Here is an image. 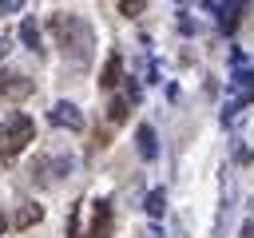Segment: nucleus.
I'll return each mask as SVG.
<instances>
[{
    "mask_svg": "<svg viewBox=\"0 0 254 238\" xmlns=\"http://www.w3.org/2000/svg\"><path fill=\"white\" fill-rule=\"evenodd\" d=\"M48 28H52L56 44L64 48V56H71L75 63H83V60L91 56V48H95V36H91V28H87L79 16H67V12H60V16H52V20H48Z\"/></svg>",
    "mask_w": 254,
    "mask_h": 238,
    "instance_id": "nucleus-1",
    "label": "nucleus"
},
{
    "mask_svg": "<svg viewBox=\"0 0 254 238\" xmlns=\"http://www.w3.org/2000/svg\"><path fill=\"white\" fill-rule=\"evenodd\" d=\"M32 135H36V123H32L28 115L12 111V115L4 119V127H0V159H12V155H20V151L32 143Z\"/></svg>",
    "mask_w": 254,
    "mask_h": 238,
    "instance_id": "nucleus-2",
    "label": "nucleus"
},
{
    "mask_svg": "<svg viewBox=\"0 0 254 238\" xmlns=\"http://www.w3.org/2000/svg\"><path fill=\"white\" fill-rule=\"evenodd\" d=\"M32 79L28 75H20V71H0V95L4 99H12V103H20V99H28L32 95Z\"/></svg>",
    "mask_w": 254,
    "mask_h": 238,
    "instance_id": "nucleus-3",
    "label": "nucleus"
},
{
    "mask_svg": "<svg viewBox=\"0 0 254 238\" xmlns=\"http://www.w3.org/2000/svg\"><path fill=\"white\" fill-rule=\"evenodd\" d=\"M48 119H52L56 127H67V131H83V111H79L75 103H67V99H60V103L48 111Z\"/></svg>",
    "mask_w": 254,
    "mask_h": 238,
    "instance_id": "nucleus-4",
    "label": "nucleus"
},
{
    "mask_svg": "<svg viewBox=\"0 0 254 238\" xmlns=\"http://www.w3.org/2000/svg\"><path fill=\"white\" fill-rule=\"evenodd\" d=\"M87 238H111V202L99 198L95 202V214H91V234Z\"/></svg>",
    "mask_w": 254,
    "mask_h": 238,
    "instance_id": "nucleus-5",
    "label": "nucleus"
},
{
    "mask_svg": "<svg viewBox=\"0 0 254 238\" xmlns=\"http://www.w3.org/2000/svg\"><path fill=\"white\" fill-rule=\"evenodd\" d=\"M119 75H123V60L111 52V56H107V63H103V71H99V87H115V83H119Z\"/></svg>",
    "mask_w": 254,
    "mask_h": 238,
    "instance_id": "nucleus-6",
    "label": "nucleus"
},
{
    "mask_svg": "<svg viewBox=\"0 0 254 238\" xmlns=\"http://www.w3.org/2000/svg\"><path fill=\"white\" fill-rule=\"evenodd\" d=\"M135 143H139V155H143V159H155V155H159V143H155V131H151L147 123H143V127L135 131Z\"/></svg>",
    "mask_w": 254,
    "mask_h": 238,
    "instance_id": "nucleus-7",
    "label": "nucleus"
},
{
    "mask_svg": "<svg viewBox=\"0 0 254 238\" xmlns=\"http://www.w3.org/2000/svg\"><path fill=\"white\" fill-rule=\"evenodd\" d=\"M40 218H44V210H40L36 202H24V206L16 210V230H28V226H36Z\"/></svg>",
    "mask_w": 254,
    "mask_h": 238,
    "instance_id": "nucleus-8",
    "label": "nucleus"
},
{
    "mask_svg": "<svg viewBox=\"0 0 254 238\" xmlns=\"http://www.w3.org/2000/svg\"><path fill=\"white\" fill-rule=\"evenodd\" d=\"M20 40H24L32 52H44V48H40V28H36V20H32V16H24V20H20Z\"/></svg>",
    "mask_w": 254,
    "mask_h": 238,
    "instance_id": "nucleus-9",
    "label": "nucleus"
},
{
    "mask_svg": "<svg viewBox=\"0 0 254 238\" xmlns=\"http://www.w3.org/2000/svg\"><path fill=\"white\" fill-rule=\"evenodd\" d=\"M143 206H147V214H151V218H159V214L167 210V194H163V190H151Z\"/></svg>",
    "mask_w": 254,
    "mask_h": 238,
    "instance_id": "nucleus-10",
    "label": "nucleus"
},
{
    "mask_svg": "<svg viewBox=\"0 0 254 238\" xmlns=\"http://www.w3.org/2000/svg\"><path fill=\"white\" fill-rule=\"evenodd\" d=\"M107 119H111V123H123V119H127V99H111Z\"/></svg>",
    "mask_w": 254,
    "mask_h": 238,
    "instance_id": "nucleus-11",
    "label": "nucleus"
},
{
    "mask_svg": "<svg viewBox=\"0 0 254 238\" xmlns=\"http://www.w3.org/2000/svg\"><path fill=\"white\" fill-rule=\"evenodd\" d=\"M234 24H238V4L222 8V28H226V32H234Z\"/></svg>",
    "mask_w": 254,
    "mask_h": 238,
    "instance_id": "nucleus-12",
    "label": "nucleus"
},
{
    "mask_svg": "<svg viewBox=\"0 0 254 238\" xmlns=\"http://www.w3.org/2000/svg\"><path fill=\"white\" fill-rule=\"evenodd\" d=\"M119 12L123 16H139L143 12V0H119Z\"/></svg>",
    "mask_w": 254,
    "mask_h": 238,
    "instance_id": "nucleus-13",
    "label": "nucleus"
},
{
    "mask_svg": "<svg viewBox=\"0 0 254 238\" xmlns=\"http://www.w3.org/2000/svg\"><path fill=\"white\" fill-rule=\"evenodd\" d=\"M67 238H79V210H71L67 218Z\"/></svg>",
    "mask_w": 254,
    "mask_h": 238,
    "instance_id": "nucleus-14",
    "label": "nucleus"
},
{
    "mask_svg": "<svg viewBox=\"0 0 254 238\" xmlns=\"http://www.w3.org/2000/svg\"><path fill=\"white\" fill-rule=\"evenodd\" d=\"M20 4H24V0H0V16H4V12H8V16L20 12Z\"/></svg>",
    "mask_w": 254,
    "mask_h": 238,
    "instance_id": "nucleus-15",
    "label": "nucleus"
},
{
    "mask_svg": "<svg viewBox=\"0 0 254 238\" xmlns=\"http://www.w3.org/2000/svg\"><path fill=\"white\" fill-rule=\"evenodd\" d=\"M238 83H246V87H254V71H242V75H238Z\"/></svg>",
    "mask_w": 254,
    "mask_h": 238,
    "instance_id": "nucleus-16",
    "label": "nucleus"
},
{
    "mask_svg": "<svg viewBox=\"0 0 254 238\" xmlns=\"http://www.w3.org/2000/svg\"><path fill=\"white\" fill-rule=\"evenodd\" d=\"M4 56H8V40H0V60H4Z\"/></svg>",
    "mask_w": 254,
    "mask_h": 238,
    "instance_id": "nucleus-17",
    "label": "nucleus"
},
{
    "mask_svg": "<svg viewBox=\"0 0 254 238\" xmlns=\"http://www.w3.org/2000/svg\"><path fill=\"white\" fill-rule=\"evenodd\" d=\"M4 230H8V218H4V210H0V234H4Z\"/></svg>",
    "mask_w": 254,
    "mask_h": 238,
    "instance_id": "nucleus-18",
    "label": "nucleus"
}]
</instances>
